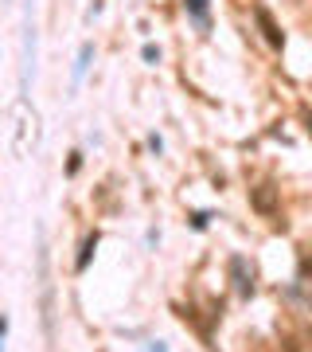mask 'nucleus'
<instances>
[{"instance_id": "20e7f679", "label": "nucleus", "mask_w": 312, "mask_h": 352, "mask_svg": "<svg viewBox=\"0 0 312 352\" xmlns=\"http://www.w3.org/2000/svg\"><path fill=\"white\" fill-rule=\"evenodd\" d=\"M230 274H235L242 294H254V274H246V263H242V258H230Z\"/></svg>"}, {"instance_id": "f257e3e1", "label": "nucleus", "mask_w": 312, "mask_h": 352, "mask_svg": "<svg viewBox=\"0 0 312 352\" xmlns=\"http://www.w3.org/2000/svg\"><path fill=\"white\" fill-rule=\"evenodd\" d=\"M250 208L262 215V219H277V215H281L277 188H274V184H254V188H250Z\"/></svg>"}, {"instance_id": "6e6552de", "label": "nucleus", "mask_w": 312, "mask_h": 352, "mask_svg": "<svg viewBox=\"0 0 312 352\" xmlns=\"http://www.w3.org/2000/svg\"><path fill=\"white\" fill-rule=\"evenodd\" d=\"M207 219H211L207 212H195V215H191V227H195V231H203V227H207Z\"/></svg>"}, {"instance_id": "423d86ee", "label": "nucleus", "mask_w": 312, "mask_h": 352, "mask_svg": "<svg viewBox=\"0 0 312 352\" xmlns=\"http://www.w3.org/2000/svg\"><path fill=\"white\" fill-rule=\"evenodd\" d=\"M90 55H94V47H90V43H86V47L78 51V63H75V78H82V75H86V63H90Z\"/></svg>"}, {"instance_id": "1a4fd4ad", "label": "nucleus", "mask_w": 312, "mask_h": 352, "mask_svg": "<svg viewBox=\"0 0 312 352\" xmlns=\"http://www.w3.org/2000/svg\"><path fill=\"white\" fill-rule=\"evenodd\" d=\"M309 133H312V118H309Z\"/></svg>"}, {"instance_id": "39448f33", "label": "nucleus", "mask_w": 312, "mask_h": 352, "mask_svg": "<svg viewBox=\"0 0 312 352\" xmlns=\"http://www.w3.org/2000/svg\"><path fill=\"white\" fill-rule=\"evenodd\" d=\"M94 247H98V231H94V235H86V243H82V254H78V263H75L78 274L90 266V258H94Z\"/></svg>"}, {"instance_id": "0eeeda50", "label": "nucleus", "mask_w": 312, "mask_h": 352, "mask_svg": "<svg viewBox=\"0 0 312 352\" xmlns=\"http://www.w3.org/2000/svg\"><path fill=\"white\" fill-rule=\"evenodd\" d=\"M141 55H145V63H160V47H152V43H145Z\"/></svg>"}, {"instance_id": "f03ea898", "label": "nucleus", "mask_w": 312, "mask_h": 352, "mask_svg": "<svg viewBox=\"0 0 312 352\" xmlns=\"http://www.w3.org/2000/svg\"><path fill=\"white\" fill-rule=\"evenodd\" d=\"M254 20H258V28H262V36H265V43H269V47H274V51L285 47V32L277 28V20L269 16V8H262V4H258V8H254Z\"/></svg>"}, {"instance_id": "7ed1b4c3", "label": "nucleus", "mask_w": 312, "mask_h": 352, "mask_svg": "<svg viewBox=\"0 0 312 352\" xmlns=\"http://www.w3.org/2000/svg\"><path fill=\"white\" fill-rule=\"evenodd\" d=\"M184 8H187V16L195 20V28H200V32H207V28H211V16H207L211 0H184Z\"/></svg>"}]
</instances>
